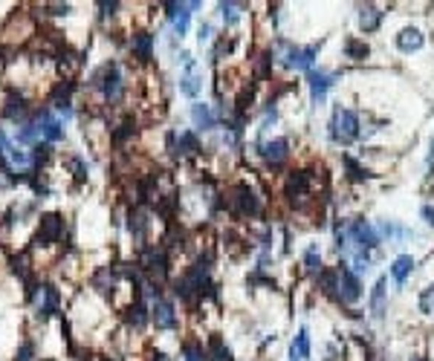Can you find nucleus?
Listing matches in <instances>:
<instances>
[{"mask_svg":"<svg viewBox=\"0 0 434 361\" xmlns=\"http://www.w3.org/2000/svg\"><path fill=\"white\" fill-rule=\"evenodd\" d=\"M327 136L339 148H351L362 136V116L354 107H342V102H339L327 122Z\"/></svg>","mask_w":434,"mask_h":361,"instance_id":"obj_1","label":"nucleus"},{"mask_svg":"<svg viewBox=\"0 0 434 361\" xmlns=\"http://www.w3.org/2000/svg\"><path fill=\"white\" fill-rule=\"evenodd\" d=\"M275 47L284 50V55H281V67L284 70H290V72H313L316 61H319V53H322V41L301 47V43H290L284 38H275Z\"/></svg>","mask_w":434,"mask_h":361,"instance_id":"obj_2","label":"nucleus"},{"mask_svg":"<svg viewBox=\"0 0 434 361\" xmlns=\"http://www.w3.org/2000/svg\"><path fill=\"white\" fill-rule=\"evenodd\" d=\"M226 208L235 214V217H243V220H258L264 217V197L258 194L255 185L249 183H235L226 194Z\"/></svg>","mask_w":434,"mask_h":361,"instance_id":"obj_3","label":"nucleus"},{"mask_svg":"<svg viewBox=\"0 0 434 361\" xmlns=\"http://www.w3.org/2000/svg\"><path fill=\"white\" fill-rule=\"evenodd\" d=\"M90 87L99 90V96L105 99V104H116L125 96V72H122L119 61H105L90 75Z\"/></svg>","mask_w":434,"mask_h":361,"instance_id":"obj_4","label":"nucleus"},{"mask_svg":"<svg viewBox=\"0 0 434 361\" xmlns=\"http://www.w3.org/2000/svg\"><path fill=\"white\" fill-rule=\"evenodd\" d=\"M139 269L151 278L154 286H162L171 275V260H168V252L162 246H145L142 249V260H139Z\"/></svg>","mask_w":434,"mask_h":361,"instance_id":"obj_5","label":"nucleus"},{"mask_svg":"<svg viewBox=\"0 0 434 361\" xmlns=\"http://www.w3.org/2000/svg\"><path fill=\"white\" fill-rule=\"evenodd\" d=\"M347 237H351V249L354 252H368L374 254L382 243L376 225H371L365 217H356V220H347Z\"/></svg>","mask_w":434,"mask_h":361,"instance_id":"obj_6","label":"nucleus"},{"mask_svg":"<svg viewBox=\"0 0 434 361\" xmlns=\"http://www.w3.org/2000/svg\"><path fill=\"white\" fill-rule=\"evenodd\" d=\"M255 153L267 162V168H281L292 156V139L290 136H272V139H258Z\"/></svg>","mask_w":434,"mask_h":361,"instance_id":"obj_7","label":"nucleus"},{"mask_svg":"<svg viewBox=\"0 0 434 361\" xmlns=\"http://www.w3.org/2000/svg\"><path fill=\"white\" fill-rule=\"evenodd\" d=\"M165 151L174 159H186L203 153V142L197 136V130H168L165 133Z\"/></svg>","mask_w":434,"mask_h":361,"instance_id":"obj_8","label":"nucleus"},{"mask_svg":"<svg viewBox=\"0 0 434 361\" xmlns=\"http://www.w3.org/2000/svg\"><path fill=\"white\" fill-rule=\"evenodd\" d=\"M339 301L342 306H356L362 301V278L351 269V263H339Z\"/></svg>","mask_w":434,"mask_h":361,"instance_id":"obj_9","label":"nucleus"},{"mask_svg":"<svg viewBox=\"0 0 434 361\" xmlns=\"http://www.w3.org/2000/svg\"><path fill=\"white\" fill-rule=\"evenodd\" d=\"M64 235V217L58 211H50V214H41V225H38V232L32 237V246L38 249H47L53 243H58Z\"/></svg>","mask_w":434,"mask_h":361,"instance_id":"obj_10","label":"nucleus"},{"mask_svg":"<svg viewBox=\"0 0 434 361\" xmlns=\"http://www.w3.org/2000/svg\"><path fill=\"white\" fill-rule=\"evenodd\" d=\"M151 324L159 333H177L180 330V315H177V306H174V301H168V298L151 301Z\"/></svg>","mask_w":434,"mask_h":361,"instance_id":"obj_11","label":"nucleus"},{"mask_svg":"<svg viewBox=\"0 0 434 361\" xmlns=\"http://www.w3.org/2000/svg\"><path fill=\"white\" fill-rule=\"evenodd\" d=\"M342 78V72H327V70H313L307 72V87H310V104L313 107H322L327 102V93L333 90V84Z\"/></svg>","mask_w":434,"mask_h":361,"instance_id":"obj_12","label":"nucleus"},{"mask_svg":"<svg viewBox=\"0 0 434 361\" xmlns=\"http://www.w3.org/2000/svg\"><path fill=\"white\" fill-rule=\"evenodd\" d=\"M32 124L38 127V133H41L43 145H58V142L64 139V124H61V119H55V116L50 113V107L38 110Z\"/></svg>","mask_w":434,"mask_h":361,"instance_id":"obj_13","label":"nucleus"},{"mask_svg":"<svg viewBox=\"0 0 434 361\" xmlns=\"http://www.w3.org/2000/svg\"><path fill=\"white\" fill-rule=\"evenodd\" d=\"M38 292H41V298L35 303V315H38L41 321H47V318H53V315L61 309V295H58V289L53 284H41Z\"/></svg>","mask_w":434,"mask_h":361,"instance_id":"obj_14","label":"nucleus"},{"mask_svg":"<svg viewBox=\"0 0 434 361\" xmlns=\"http://www.w3.org/2000/svg\"><path fill=\"white\" fill-rule=\"evenodd\" d=\"M154 50H157V38L148 29H139L130 35V53L139 64H151L154 61Z\"/></svg>","mask_w":434,"mask_h":361,"instance_id":"obj_15","label":"nucleus"},{"mask_svg":"<svg viewBox=\"0 0 434 361\" xmlns=\"http://www.w3.org/2000/svg\"><path fill=\"white\" fill-rule=\"evenodd\" d=\"M394 47H397L403 55L420 53V50L425 47V35H423V29H417V26H403V29L394 35Z\"/></svg>","mask_w":434,"mask_h":361,"instance_id":"obj_16","label":"nucleus"},{"mask_svg":"<svg viewBox=\"0 0 434 361\" xmlns=\"http://www.w3.org/2000/svg\"><path fill=\"white\" fill-rule=\"evenodd\" d=\"M356 23H359V29H362L365 35H374V32H379L382 23H385V9H382V6H374V4H362V6L356 9Z\"/></svg>","mask_w":434,"mask_h":361,"instance_id":"obj_17","label":"nucleus"},{"mask_svg":"<svg viewBox=\"0 0 434 361\" xmlns=\"http://www.w3.org/2000/svg\"><path fill=\"white\" fill-rule=\"evenodd\" d=\"M191 122H194V130L208 133V130H217V124H221V116H217V110L211 104L194 102L191 104Z\"/></svg>","mask_w":434,"mask_h":361,"instance_id":"obj_18","label":"nucleus"},{"mask_svg":"<svg viewBox=\"0 0 434 361\" xmlns=\"http://www.w3.org/2000/svg\"><path fill=\"white\" fill-rule=\"evenodd\" d=\"M368 309H371V315L376 321L385 318V312H388V278L385 275L376 278V284H374V289L368 295Z\"/></svg>","mask_w":434,"mask_h":361,"instance_id":"obj_19","label":"nucleus"},{"mask_svg":"<svg viewBox=\"0 0 434 361\" xmlns=\"http://www.w3.org/2000/svg\"><path fill=\"white\" fill-rule=\"evenodd\" d=\"M414 269H417V260L411 254H400V257H394V263L388 266V275H391V281H394L397 289H403L411 281Z\"/></svg>","mask_w":434,"mask_h":361,"instance_id":"obj_20","label":"nucleus"},{"mask_svg":"<svg viewBox=\"0 0 434 361\" xmlns=\"http://www.w3.org/2000/svg\"><path fill=\"white\" fill-rule=\"evenodd\" d=\"M376 232H379V237H382L385 243H406V240L414 237V232L408 229V225H400L397 220H379Z\"/></svg>","mask_w":434,"mask_h":361,"instance_id":"obj_21","label":"nucleus"},{"mask_svg":"<svg viewBox=\"0 0 434 361\" xmlns=\"http://www.w3.org/2000/svg\"><path fill=\"white\" fill-rule=\"evenodd\" d=\"M342 168H344V176L351 179L354 185H362V183H371V179L376 176L374 171H368L356 156H351V153H342Z\"/></svg>","mask_w":434,"mask_h":361,"instance_id":"obj_22","label":"nucleus"},{"mask_svg":"<svg viewBox=\"0 0 434 361\" xmlns=\"http://www.w3.org/2000/svg\"><path fill=\"white\" fill-rule=\"evenodd\" d=\"M316 289L333 301V303H342L339 301V269H322V272L316 275Z\"/></svg>","mask_w":434,"mask_h":361,"instance_id":"obj_23","label":"nucleus"},{"mask_svg":"<svg viewBox=\"0 0 434 361\" xmlns=\"http://www.w3.org/2000/svg\"><path fill=\"white\" fill-rule=\"evenodd\" d=\"M148 229H151V217L148 211L142 208H134L127 214V232L134 235V240H139V246L145 249V237H148Z\"/></svg>","mask_w":434,"mask_h":361,"instance_id":"obj_24","label":"nucleus"},{"mask_svg":"<svg viewBox=\"0 0 434 361\" xmlns=\"http://www.w3.org/2000/svg\"><path fill=\"white\" fill-rule=\"evenodd\" d=\"M29 113V102L23 93H18V90H9V96H6V107H4V116L9 122H23Z\"/></svg>","mask_w":434,"mask_h":361,"instance_id":"obj_25","label":"nucleus"},{"mask_svg":"<svg viewBox=\"0 0 434 361\" xmlns=\"http://www.w3.org/2000/svg\"><path fill=\"white\" fill-rule=\"evenodd\" d=\"M310 355H313L310 333H307V327H301L290 344V361H310Z\"/></svg>","mask_w":434,"mask_h":361,"instance_id":"obj_26","label":"nucleus"},{"mask_svg":"<svg viewBox=\"0 0 434 361\" xmlns=\"http://www.w3.org/2000/svg\"><path fill=\"white\" fill-rule=\"evenodd\" d=\"M342 53H344L347 61H356V64L371 58V47H368V43H365L362 38H356V35H347V38H344Z\"/></svg>","mask_w":434,"mask_h":361,"instance_id":"obj_27","label":"nucleus"},{"mask_svg":"<svg viewBox=\"0 0 434 361\" xmlns=\"http://www.w3.org/2000/svg\"><path fill=\"white\" fill-rule=\"evenodd\" d=\"M206 355H208V361H232V350L226 347L221 333L206 335Z\"/></svg>","mask_w":434,"mask_h":361,"instance_id":"obj_28","label":"nucleus"},{"mask_svg":"<svg viewBox=\"0 0 434 361\" xmlns=\"http://www.w3.org/2000/svg\"><path fill=\"white\" fill-rule=\"evenodd\" d=\"M127 324L134 327V330H142L148 321H151V312H148V306H145V298H134V303L127 306Z\"/></svg>","mask_w":434,"mask_h":361,"instance_id":"obj_29","label":"nucleus"},{"mask_svg":"<svg viewBox=\"0 0 434 361\" xmlns=\"http://www.w3.org/2000/svg\"><path fill=\"white\" fill-rule=\"evenodd\" d=\"M197 67H194V61L186 67V75L180 78V93L183 96H189V99H197L200 93H203V81H200V75L194 72Z\"/></svg>","mask_w":434,"mask_h":361,"instance_id":"obj_30","label":"nucleus"},{"mask_svg":"<svg viewBox=\"0 0 434 361\" xmlns=\"http://www.w3.org/2000/svg\"><path fill=\"white\" fill-rule=\"evenodd\" d=\"M301 266H304V272H307V275H319L322 269H324L319 243H310L307 249H304V254H301Z\"/></svg>","mask_w":434,"mask_h":361,"instance_id":"obj_31","label":"nucleus"},{"mask_svg":"<svg viewBox=\"0 0 434 361\" xmlns=\"http://www.w3.org/2000/svg\"><path fill=\"white\" fill-rule=\"evenodd\" d=\"M203 4L200 0H191V4H183L180 6V12H177V18H174L171 23H174V35L177 38H183L186 32H189V21H191V15H194V9H200Z\"/></svg>","mask_w":434,"mask_h":361,"instance_id":"obj_32","label":"nucleus"},{"mask_svg":"<svg viewBox=\"0 0 434 361\" xmlns=\"http://www.w3.org/2000/svg\"><path fill=\"white\" fill-rule=\"evenodd\" d=\"M134 136H137V119H134V116H127V119L113 130V145L122 148L127 139H134Z\"/></svg>","mask_w":434,"mask_h":361,"instance_id":"obj_33","label":"nucleus"},{"mask_svg":"<svg viewBox=\"0 0 434 361\" xmlns=\"http://www.w3.org/2000/svg\"><path fill=\"white\" fill-rule=\"evenodd\" d=\"M217 9H221V18L226 26H238L240 23V12L246 9V4H217Z\"/></svg>","mask_w":434,"mask_h":361,"instance_id":"obj_34","label":"nucleus"},{"mask_svg":"<svg viewBox=\"0 0 434 361\" xmlns=\"http://www.w3.org/2000/svg\"><path fill=\"white\" fill-rule=\"evenodd\" d=\"M183 358H186V361H208L203 341H197V338H189V341H183Z\"/></svg>","mask_w":434,"mask_h":361,"instance_id":"obj_35","label":"nucleus"},{"mask_svg":"<svg viewBox=\"0 0 434 361\" xmlns=\"http://www.w3.org/2000/svg\"><path fill=\"white\" fill-rule=\"evenodd\" d=\"M417 309L423 312V315H434V284H425L423 289H420V295H417Z\"/></svg>","mask_w":434,"mask_h":361,"instance_id":"obj_36","label":"nucleus"},{"mask_svg":"<svg viewBox=\"0 0 434 361\" xmlns=\"http://www.w3.org/2000/svg\"><path fill=\"white\" fill-rule=\"evenodd\" d=\"M232 50H235V38H217V43H214V53H211V58L214 61H221L223 55H232Z\"/></svg>","mask_w":434,"mask_h":361,"instance_id":"obj_37","label":"nucleus"},{"mask_svg":"<svg viewBox=\"0 0 434 361\" xmlns=\"http://www.w3.org/2000/svg\"><path fill=\"white\" fill-rule=\"evenodd\" d=\"M35 139H41V133H38V127L29 122V124H23L21 130H18V142L21 145H32Z\"/></svg>","mask_w":434,"mask_h":361,"instance_id":"obj_38","label":"nucleus"},{"mask_svg":"<svg viewBox=\"0 0 434 361\" xmlns=\"http://www.w3.org/2000/svg\"><path fill=\"white\" fill-rule=\"evenodd\" d=\"M70 168H73V176L78 179V183H84L87 179V162L81 156H70Z\"/></svg>","mask_w":434,"mask_h":361,"instance_id":"obj_39","label":"nucleus"},{"mask_svg":"<svg viewBox=\"0 0 434 361\" xmlns=\"http://www.w3.org/2000/svg\"><path fill=\"white\" fill-rule=\"evenodd\" d=\"M211 38H214V26H211L208 21H203L200 29H197V41H200V43H208Z\"/></svg>","mask_w":434,"mask_h":361,"instance_id":"obj_40","label":"nucleus"},{"mask_svg":"<svg viewBox=\"0 0 434 361\" xmlns=\"http://www.w3.org/2000/svg\"><path fill=\"white\" fill-rule=\"evenodd\" d=\"M32 355H35L32 341H23V344H21V350H18V358H15V361H35Z\"/></svg>","mask_w":434,"mask_h":361,"instance_id":"obj_41","label":"nucleus"},{"mask_svg":"<svg viewBox=\"0 0 434 361\" xmlns=\"http://www.w3.org/2000/svg\"><path fill=\"white\" fill-rule=\"evenodd\" d=\"M420 217L425 220V225H431V229H434V205H431V203H425V205L420 208Z\"/></svg>","mask_w":434,"mask_h":361,"instance_id":"obj_42","label":"nucleus"},{"mask_svg":"<svg viewBox=\"0 0 434 361\" xmlns=\"http://www.w3.org/2000/svg\"><path fill=\"white\" fill-rule=\"evenodd\" d=\"M50 9V15H55V18H61V15H70L73 12V6L70 4H55V6H47Z\"/></svg>","mask_w":434,"mask_h":361,"instance_id":"obj_43","label":"nucleus"},{"mask_svg":"<svg viewBox=\"0 0 434 361\" xmlns=\"http://www.w3.org/2000/svg\"><path fill=\"white\" fill-rule=\"evenodd\" d=\"M99 9H102V12H99L102 18H107V15L113 18V15H116V12L122 9V4H99Z\"/></svg>","mask_w":434,"mask_h":361,"instance_id":"obj_44","label":"nucleus"},{"mask_svg":"<svg viewBox=\"0 0 434 361\" xmlns=\"http://www.w3.org/2000/svg\"><path fill=\"white\" fill-rule=\"evenodd\" d=\"M425 176H428V179L434 176V142H431V148H428V159H425Z\"/></svg>","mask_w":434,"mask_h":361,"instance_id":"obj_45","label":"nucleus"},{"mask_svg":"<svg viewBox=\"0 0 434 361\" xmlns=\"http://www.w3.org/2000/svg\"><path fill=\"white\" fill-rule=\"evenodd\" d=\"M151 361H171V358H168L165 352H159V350H154V352H151Z\"/></svg>","mask_w":434,"mask_h":361,"instance_id":"obj_46","label":"nucleus"},{"mask_svg":"<svg viewBox=\"0 0 434 361\" xmlns=\"http://www.w3.org/2000/svg\"><path fill=\"white\" fill-rule=\"evenodd\" d=\"M408 361H431V358H425V355H423V352H414V355H411V358H408Z\"/></svg>","mask_w":434,"mask_h":361,"instance_id":"obj_47","label":"nucleus"}]
</instances>
